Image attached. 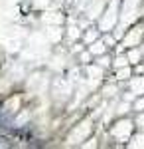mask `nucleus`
Returning <instances> with one entry per match:
<instances>
[]
</instances>
